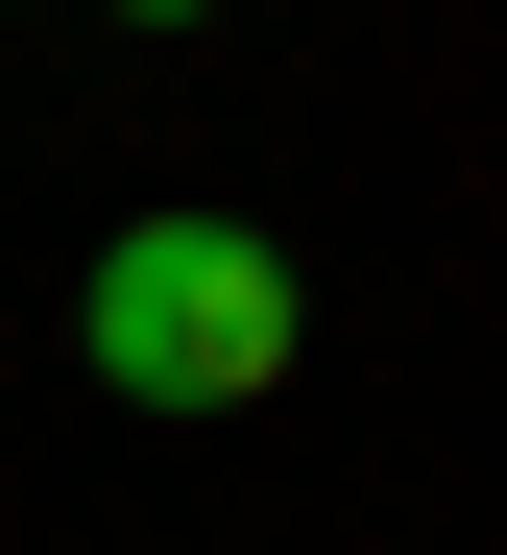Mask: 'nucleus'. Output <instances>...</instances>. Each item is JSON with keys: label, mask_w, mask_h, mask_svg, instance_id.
Here are the masks:
<instances>
[{"label": "nucleus", "mask_w": 507, "mask_h": 555, "mask_svg": "<svg viewBox=\"0 0 507 555\" xmlns=\"http://www.w3.org/2000/svg\"><path fill=\"white\" fill-rule=\"evenodd\" d=\"M73 362H97L122 411H266L290 362H315L290 242H242V218H122L97 291H73Z\"/></svg>", "instance_id": "obj_1"}, {"label": "nucleus", "mask_w": 507, "mask_h": 555, "mask_svg": "<svg viewBox=\"0 0 507 555\" xmlns=\"http://www.w3.org/2000/svg\"><path fill=\"white\" fill-rule=\"evenodd\" d=\"M122 25H218V0H122Z\"/></svg>", "instance_id": "obj_2"}]
</instances>
